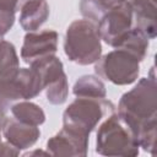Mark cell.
I'll return each instance as SVG.
<instances>
[{
	"label": "cell",
	"instance_id": "cell-1",
	"mask_svg": "<svg viewBox=\"0 0 157 157\" xmlns=\"http://www.w3.org/2000/svg\"><path fill=\"white\" fill-rule=\"evenodd\" d=\"M117 114L131 130L140 147L152 155L157 128L156 77L153 75L142 77L125 92L118 103Z\"/></svg>",
	"mask_w": 157,
	"mask_h": 157
},
{
	"label": "cell",
	"instance_id": "cell-2",
	"mask_svg": "<svg viewBox=\"0 0 157 157\" xmlns=\"http://www.w3.org/2000/svg\"><path fill=\"white\" fill-rule=\"evenodd\" d=\"M97 26L88 20H75L64 38V52L70 61L78 65L94 64L102 55V43Z\"/></svg>",
	"mask_w": 157,
	"mask_h": 157
},
{
	"label": "cell",
	"instance_id": "cell-3",
	"mask_svg": "<svg viewBox=\"0 0 157 157\" xmlns=\"http://www.w3.org/2000/svg\"><path fill=\"white\" fill-rule=\"evenodd\" d=\"M96 152L102 156L135 157L140 152V145L121 118L113 113L97 130Z\"/></svg>",
	"mask_w": 157,
	"mask_h": 157
},
{
	"label": "cell",
	"instance_id": "cell-4",
	"mask_svg": "<svg viewBox=\"0 0 157 157\" xmlns=\"http://www.w3.org/2000/svg\"><path fill=\"white\" fill-rule=\"evenodd\" d=\"M113 113L115 107L107 98L76 97L63 113V126L90 137L98 123Z\"/></svg>",
	"mask_w": 157,
	"mask_h": 157
},
{
	"label": "cell",
	"instance_id": "cell-5",
	"mask_svg": "<svg viewBox=\"0 0 157 157\" xmlns=\"http://www.w3.org/2000/svg\"><path fill=\"white\" fill-rule=\"evenodd\" d=\"M140 60L129 50L115 48L101 56L94 64L96 74L118 86L134 83L140 74Z\"/></svg>",
	"mask_w": 157,
	"mask_h": 157
},
{
	"label": "cell",
	"instance_id": "cell-6",
	"mask_svg": "<svg viewBox=\"0 0 157 157\" xmlns=\"http://www.w3.org/2000/svg\"><path fill=\"white\" fill-rule=\"evenodd\" d=\"M96 26L101 39L105 44L118 48L129 32L135 27L132 10L125 0L114 2L104 12Z\"/></svg>",
	"mask_w": 157,
	"mask_h": 157
},
{
	"label": "cell",
	"instance_id": "cell-7",
	"mask_svg": "<svg viewBox=\"0 0 157 157\" xmlns=\"http://www.w3.org/2000/svg\"><path fill=\"white\" fill-rule=\"evenodd\" d=\"M29 66L39 74L48 102L55 105L63 104L69 94V82L61 60L55 55H49Z\"/></svg>",
	"mask_w": 157,
	"mask_h": 157
},
{
	"label": "cell",
	"instance_id": "cell-8",
	"mask_svg": "<svg viewBox=\"0 0 157 157\" xmlns=\"http://www.w3.org/2000/svg\"><path fill=\"white\" fill-rule=\"evenodd\" d=\"M59 36L53 29L39 32H27L21 47V58L26 64H32L49 55H55L58 50Z\"/></svg>",
	"mask_w": 157,
	"mask_h": 157
},
{
	"label": "cell",
	"instance_id": "cell-9",
	"mask_svg": "<svg viewBox=\"0 0 157 157\" xmlns=\"http://www.w3.org/2000/svg\"><path fill=\"white\" fill-rule=\"evenodd\" d=\"M88 136L64 128L47 141V151L50 156L83 157L88 150Z\"/></svg>",
	"mask_w": 157,
	"mask_h": 157
},
{
	"label": "cell",
	"instance_id": "cell-10",
	"mask_svg": "<svg viewBox=\"0 0 157 157\" xmlns=\"http://www.w3.org/2000/svg\"><path fill=\"white\" fill-rule=\"evenodd\" d=\"M4 137L16 148L26 150L32 147L40 136V130L36 125L26 124L15 118H6L2 128Z\"/></svg>",
	"mask_w": 157,
	"mask_h": 157
},
{
	"label": "cell",
	"instance_id": "cell-11",
	"mask_svg": "<svg viewBox=\"0 0 157 157\" xmlns=\"http://www.w3.org/2000/svg\"><path fill=\"white\" fill-rule=\"evenodd\" d=\"M132 10L135 26L153 39L157 34V5L156 0H125Z\"/></svg>",
	"mask_w": 157,
	"mask_h": 157
},
{
	"label": "cell",
	"instance_id": "cell-12",
	"mask_svg": "<svg viewBox=\"0 0 157 157\" xmlns=\"http://www.w3.org/2000/svg\"><path fill=\"white\" fill-rule=\"evenodd\" d=\"M47 0H25L20 9V25L27 32L37 31L49 17Z\"/></svg>",
	"mask_w": 157,
	"mask_h": 157
},
{
	"label": "cell",
	"instance_id": "cell-13",
	"mask_svg": "<svg viewBox=\"0 0 157 157\" xmlns=\"http://www.w3.org/2000/svg\"><path fill=\"white\" fill-rule=\"evenodd\" d=\"M20 71V59L11 42H0V81L12 80Z\"/></svg>",
	"mask_w": 157,
	"mask_h": 157
},
{
	"label": "cell",
	"instance_id": "cell-14",
	"mask_svg": "<svg viewBox=\"0 0 157 157\" xmlns=\"http://www.w3.org/2000/svg\"><path fill=\"white\" fill-rule=\"evenodd\" d=\"M72 93L80 98H105L107 90L103 81L93 75L78 77L72 87Z\"/></svg>",
	"mask_w": 157,
	"mask_h": 157
},
{
	"label": "cell",
	"instance_id": "cell-15",
	"mask_svg": "<svg viewBox=\"0 0 157 157\" xmlns=\"http://www.w3.org/2000/svg\"><path fill=\"white\" fill-rule=\"evenodd\" d=\"M11 113L15 119L23 121L26 124L39 126L45 121V113L44 110L36 103L23 101L17 102L11 105Z\"/></svg>",
	"mask_w": 157,
	"mask_h": 157
},
{
	"label": "cell",
	"instance_id": "cell-16",
	"mask_svg": "<svg viewBox=\"0 0 157 157\" xmlns=\"http://www.w3.org/2000/svg\"><path fill=\"white\" fill-rule=\"evenodd\" d=\"M16 80L18 81V83L21 86L25 101L37 97L44 90L39 74L37 72V70H34L31 66H29V69L20 67V71L16 75Z\"/></svg>",
	"mask_w": 157,
	"mask_h": 157
},
{
	"label": "cell",
	"instance_id": "cell-17",
	"mask_svg": "<svg viewBox=\"0 0 157 157\" xmlns=\"http://www.w3.org/2000/svg\"><path fill=\"white\" fill-rule=\"evenodd\" d=\"M114 2H119V1H113V0H81L80 1V12L86 20L97 25L98 21L101 20V17L104 15V12Z\"/></svg>",
	"mask_w": 157,
	"mask_h": 157
},
{
	"label": "cell",
	"instance_id": "cell-18",
	"mask_svg": "<svg viewBox=\"0 0 157 157\" xmlns=\"http://www.w3.org/2000/svg\"><path fill=\"white\" fill-rule=\"evenodd\" d=\"M23 94L16 76L12 80L0 81V105L7 108L17 101H22Z\"/></svg>",
	"mask_w": 157,
	"mask_h": 157
},
{
	"label": "cell",
	"instance_id": "cell-19",
	"mask_svg": "<svg viewBox=\"0 0 157 157\" xmlns=\"http://www.w3.org/2000/svg\"><path fill=\"white\" fill-rule=\"evenodd\" d=\"M15 23V13L0 11V34L4 37Z\"/></svg>",
	"mask_w": 157,
	"mask_h": 157
},
{
	"label": "cell",
	"instance_id": "cell-20",
	"mask_svg": "<svg viewBox=\"0 0 157 157\" xmlns=\"http://www.w3.org/2000/svg\"><path fill=\"white\" fill-rule=\"evenodd\" d=\"M18 155H20L18 148L12 146L7 141L1 142V145H0V156H18Z\"/></svg>",
	"mask_w": 157,
	"mask_h": 157
},
{
	"label": "cell",
	"instance_id": "cell-21",
	"mask_svg": "<svg viewBox=\"0 0 157 157\" xmlns=\"http://www.w3.org/2000/svg\"><path fill=\"white\" fill-rule=\"evenodd\" d=\"M20 0H0V11L16 12Z\"/></svg>",
	"mask_w": 157,
	"mask_h": 157
},
{
	"label": "cell",
	"instance_id": "cell-22",
	"mask_svg": "<svg viewBox=\"0 0 157 157\" xmlns=\"http://www.w3.org/2000/svg\"><path fill=\"white\" fill-rule=\"evenodd\" d=\"M5 120H6V113H5V107L0 105V132L2 131V128H4Z\"/></svg>",
	"mask_w": 157,
	"mask_h": 157
},
{
	"label": "cell",
	"instance_id": "cell-23",
	"mask_svg": "<svg viewBox=\"0 0 157 157\" xmlns=\"http://www.w3.org/2000/svg\"><path fill=\"white\" fill-rule=\"evenodd\" d=\"M34 155H45V156H48L49 153H48V151H42V150H36V151H32V152L29 151V152L25 153V156H34Z\"/></svg>",
	"mask_w": 157,
	"mask_h": 157
},
{
	"label": "cell",
	"instance_id": "cell-24",
	"mask_svg": "<svg viewBox=\"0 0 157 157\" xmlns=\"http://www.w3.org/2000/svg\"><path fill=\"white\" fill-rule=\"evenodd\" d=\"M1 40H4V39H2V36L0 34V42H1Z\"/></svg>",
	"mask_w": 157,
	"mask_h": 157
},
{
	"label": "cell",
	"instance_id": "cell-25",
	"mask_svg": "<svg viewBox=\"0 0 157 157\" xmlns=\"http://www.w3.org/2000/svg\"><path fill=\"white\" fill-rule=\"evenodd\" d=\"M113 1H124V0H113Z\"/></svg>",
	"mask_w": 157,
	"mask_h": 157
},
{
	"label": "cell",
	"instance_id": "cell-26",
	"mask_svg": "<svg viewBox=\"0 0 157 157\" xmlns=\"http://www.w3.org/2000/svg\"><path fill=\"white\" fill-rule=\"evenodd\" d=\"M1 142H2V141H1V136H0V145H1Z\"/></svg>",
	"mask_w": 157,
	"mask_h": 157
}]
</instances>
